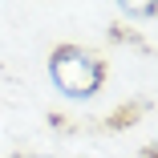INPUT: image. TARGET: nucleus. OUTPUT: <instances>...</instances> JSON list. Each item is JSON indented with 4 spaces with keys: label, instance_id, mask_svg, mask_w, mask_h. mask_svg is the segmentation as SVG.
<instances>
[{
    "label": "nucleus",
    "instance_id": "obj_1",
    "mask_svg": "<svg viewBox=\"0 0 158 158\" xmlns=\"http://www.w3.org/2000/svg\"><path fill=\"white\" fill-rule=\"evenodd\" d=\"M45 73H49L53 89L65 102H89V98H98V93L106 89L110 65H106V57L98 49L77 45V41H65V45H53L49 49Z\"/></svg>",
    "mask_w": 158,
    "mask_h": 158
},
{
    "label": "nucleus",
    "instance_id": "obj_2",
    "mask_svg": "<svg viewBox=\"0 0 158 158\" xmlns=\"http://www.w3.org/2000/svg\"><path fill=\"white\" fill-rule=\"evenodd\" d=\"M138 114H142V106H130V110H118V114L110 118V126H114V130H122V126H130V122H134Z\"/></svg>",
    "mask_w": 158,
    "mask_h": 158
},
{
    "label": "nucleus",
    "instance_id": "obj_3",
    "mask_svg": "<svg viewBox=\"0 0 158 158\" xmlns=\"http://www.w3.org/2000/svg\"><path fill=\"white\" fill-rule=\"evenodd\" d=\"M122 16H158V4H122Z\"/></svg>",
    "mask_w": 158,
    "mask_h": 158
},
{
    "label": "nucleus",
    "instance_id": "obj_4",
    "mask_svg": "<svg viewBox=\"0 0 158 158\" xmlns=\"http://www.w3.org/2000/svg\"><path fill=\"white\" fill-rule=\"evenodd\" d=\"M142 158H158V138H154V142H146V146H142Z\"/></svg>",
    "mask_w": 158,
    "mask_h": 158
},
{
    "label": "nucleus",
    "instance_id": "obj_5",
    "mask_svg": "<svg viewBox=\"0 0 158 158\" xmlns=\"http://www.w3.org/2000/svg\"><path fill=\"white\" fill-rule=\"evenodd\" d=\"M33 158H49V154H33Z\"/></svg>",
    "mask_w": 158,
    "mask_h": 158
}]
</instances>
